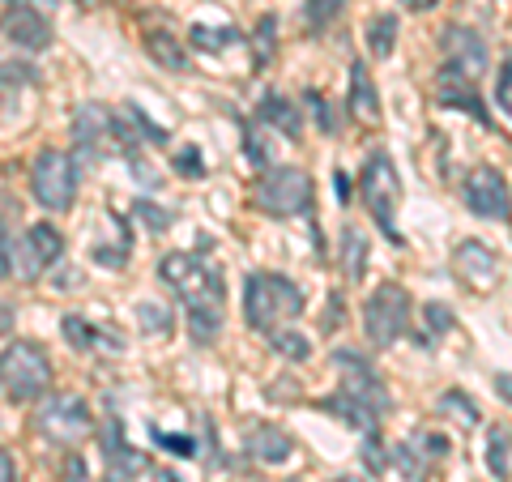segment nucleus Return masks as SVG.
Here are the masks:
<instances>
[{"mask_svg": "<svg viewBox=\"0 0 512 482\" xmlns=\"http://www.w3.org/2000/svg\"><path fill=\"white\" fill-rule=\"evenodd\" d=\"M163 278L188 308V333L197 346H210L222 333V303H227V282L205 252H167L158 265Z\"/></svg>", "mask_w": 512, "mask_h": 482, "instance_id": "1", "label": "nucleus"}, {"mask_svg": "<svg viewBox=\"0 0 512 482\" xmlns=\"http://www.w3.org/2000/svg\"><path fill=\"white\" fill-rule=\"evenodd\" d=\"M299 312H303V291L291 278H282V273H265V269L248 273V282H244V316H248V325L256 333H278L286 320H295Z\"/></svg>", "mask_w": 512, "mask_h": 482, "instance_id": "2", "label": "nucleus"}, {"mask_svg": "<svg viewBox=\"0 0 512 482\" xmlns=\"http://www.w3.org/2000/svg\"><path fill=\"white\" fill-rule=\"evenodd\" d=\"M359 197L367 205V214H372V222L384 231V239H389L393 248H402L406 239H402V231H397V201H402V180H397V167H393V158L384 154V150L367 154V163L359 171Z\"/></svg>", "mask_w": 512, "mask_h": 482, "instance_id": "3", "label": "nucleus"}, {"mask_svg": "<svg viewBox=\"0 0 512 482\" xmlns=\"http://www.w3.org/2000/svg\"><path fill=\"white\" fill-rule=\"evenodd\" d=\"M410 312H414V303H410V291L406 286H397V282H380L372 295H367L363 303V329H367V342L372 346H393V342H402V337L410 333Z\"/></svg>", "mask_w": 512, "mask_h": 482, "instance_id": "4", "label": "nucleus"}, {"mask_svg": "<svg viewBox=\"0 0 512 482\" xmlns=\"http://www.w3.org/2000/svg\"><path fill=\"white\" fill-rule=\"evenodd\" d=\"M0 376H5V397L13 406H26V401L43 397L47 384H52V359L35 342H9L5 359H0Z\"/></svg>", "mask_w": 512, "mask_h": 482, "instance_id": "5", "label": "nucleus"}, {"mask_svg": "<svg viewBox=\"0 0 512 482\" xmlns=\"http://www.w3.org/2000/svg\"><path fill=\"white\" fill-rule=\"evenodd\" d=\"M256 210L269 218L312 214V180L299 167H274L256 180Z\"/></svg>", "mask_w": 512, "mask_h": 482, "instance_id": "6", "label": "nucleus"}, {"mask_svg": "<svg viewBox=\"0 0 512 482\" xmlns=\"http://www.w3.org/2000/svg\"><path fill=\"white\" fill-rule=\"evenodd\" d=\"M77 163L64 150H39L35 163H30V192H35V201L43 210H69L73 197H77Z\"/></svg>", "mask_w": 512, "mask_h": 482, "instance_id": "7", "label": "nucleus"}, {"mask_svg": "<svg viewBox=\"0 0 512 482\" xmlns=\"http://www.w3.org/2000/svg\"><path fill=\"white\" fill-rule=\"evenodd\" d=\"M35 427H39V436L47 440H56V444H82L90 431H94V419H90V406L82 397H73V393H52L39 406L35 414Z\"/></svg>", "mask_w": 512, "mask_h": 482, "instance_id": "8", "label": "nucleus"}, {"mask_svg": "<svg viewBox=\"0 0 512 482\" xmlns=\"http://www.w3.org/2000/svg\"><path fill=\"white\" fill-rule=\"evenodd\" d=\"M461 201L474 218H487V222H512V192L508 180L495 167H478L466 175L461 184Z\"/></svg>", "mask_w": 512, "mask_h": 482, "instance_id": "9", "label": "nucleus"}, {"mask_svg": "<svg viewBox=\"0 0 512 482\" xmlns=\"http://www.w3.org/2000/svg\"><path fill=\"white\" fill-rule=\"evenodd\" d=\"M73 141L77 158L94 167L107 150H116V111H107L103 103H82L73 116Z\"/></svg>", "mask_w": 512, "mask_h": 482, "instance_id": "10", "label": "nucleus"}, {"mask_svg": "<svg viewBox=\"0 0 512 482\" xmlns=\"http://www.w3.org/2000/svg\"><path fill=\"white\" fill-rule=\"evenodd\" d=\"M333 363L342 367V384H338V389H346L350 397H359L363 406H372L384 419V410L393 406V397H389V389H384V380L372 367V359L359 355V350H333Z\"/></svg>", "mask_w": 512, "mask_h": 482, "instance_id": "11", "label": "nucleus"}, {"mask_svg": "<svg viewBox=\"0 0 512 482\" xmlns=\"http://www.w3.org/2000/svg\"><path fill=\"white\" fill-rule=\"evenodd\" d=\"M5 39L18 52H47L52 47V13L26 5V0H5Z\"/></svg>", "mask_w": 512, "mask_h": 482, "instance_id": "12", "label": "nucleus"}, {"mask_svg": "<svg viewBox=\"0 0 512 482\" xmlns=\"http://www.w3.org/2000/svg\"><path fill=\"white\" fill-rule=\"evenodd\" d=\"M64 252V239L52 222H35V227H26V235L18 239V278L22 282H39L47 269L60 261Z\"/></svg>", "mask_w": 512, "mask_h": 482, "instance_id": "13", "label": "nucleus"}, {"mask_svg": "<svg viewBox=\"0 0 512 482\" xmlns=\"http://www.w3.org/2000/svg\"><path fill=\"white\" fill-rule=\"evenodd\" d=\"M99 440H103V461H107V482H133L141 470H146V457L137 453L133 444L124 440V427L116 419H107L103 431H99Z\"/></svg>", "mask_w": 512, "mask_h": 482, "instance_id": "14", "label": "nucleus"}, {"mask_svg": "<svg viewBox=\"0 0 512 482\" xmlns=\"http://www.w3.org/2000/svg\"><path fill=\"white\" fill-rule=\"evenodd\" d=\"M453 269H457L461 282L474 286V291H491L495 273H500V261H495V252L483 244V239H461L457 252H453Z\"/></svg>", "mask_w": 512, "mask_h": 482, "instance_id": "15", "label": "nucleus"}, {"mask_svg": "<svg viewBox=\"0 0 512 482\" xmlns=\"http://www.w3.org/2000/svg\"><path fill=\"white\" fill-rule=\"evenodd\" d=\"M444 52H448V69L466 73L478 82V73L487 69V43L474 35L470 26H448L444 30Z\"/></svg>", "mask_w": 512, "mask_h": 482, "instance_id": "16", "label": "nucleus"}, {"mask_svg": "<svg viewBox=\"0 0 512 482\" xmlns=\"http://www.w3.org/2000/svg\"><path fill=\"white\" fill-rule=\"evenodd\" d=\"M436 99H440V107L470 111L478 124H491V116L483 111V99H478V90H474V77L457 73V69H448V64H444L440 77H436Z\"/></svg>", "mask_w": 512, "mask_h": 482, "instance_id": "17", "label": "nucleus"}, {"mask_svg": "<svg viewBox=\"0 0 512 482\" xmlns=\"http://www.w3.org/2000/svg\"><path fill=\"white\" fill-rule=\"evenodd\" d=\"M244 453L265 461V465H282V461H291L295 440L274 423H248L244 427Z\"/></svg>", "mask_w": 512, "mask_h": 482, "instance_id": "18", "label": "nucleus"}, {"mask_svg": "<svg viewBox=\"0 0 512 482\" xmlns=\"http://www.w3.org/2000/svg\"><path fill=\"white\" fill-rule=\"evenodd\" d=\"M350 116H355L359 124H380V94H376V82L372 73H367V64H350Z\"/></svg>", "mask_w": 512, "mask_h": 482, "instance_id": "19", "label": "nucleus"}, {"mask_svg": "<svg viewBox=\"0 0 512 482\" xmlns=\"http://www.w3.org/2000/svg\"><path fill=\"white\" fill-rule=\"evenodd\" d=\"M320 410H325V414H338V419H342L346 427L363 431V436H376V427H380V414H376L372 406H363L359 397H350L346 389L329 393L325 401H320Z\"/></svg>", "mask_w": 512, "mask_h": 482, "instance_id": "20", "label": "nucleus"}, {"mask_svg": "<svg viewBox=\"0 0 512 482\" xmlns=\"http://www.w3.org/2000/svg\"><path fill=\"white\" fill-rule=\"evenodd\" d=\"M256 116H261L265 124H274L278 133H282V137H291V141L303 133V111H299L291 99H286V94H278V90H269L265 99L256 103Z\"/></svg>", "mask_w": 512, "mask_h": 482, "instance_id": "21", "label": "nucleus"}, {"mask_svg": "<svg viewBox=\"0 0 512 482\" xmlns=\"http://www.w3.org/2000/svg\"><path fill=\"white\" fill-rule=\"evenodd\" d=\"M60 329H64V337L73 342V350H82V355H86V350H99V346H107L111 355H120V350H124L120 337H111L107 329L86 325L82 316H64V320H60Z\"/></svg>", "mask_w": 512, "mask_h": 482, "instance_id": "22", "label": "nucleus"}, {"mask_svg": "<svg viewBox=\"0 0 512 482\" xmlns=\"http://www.w3.org/2000/svg\"><path fill=\"white\" fill-rule=\"evenodd\" d=\"M397 47V13H376L372 22H367V52H372L376 60H389Z\"/></svg>", "mask_w": 512, "mask_h": 482, "instance_id": "23", "label": "nucleus"}, {"mask_svg": "<svg viewBox=\"0 0 512 482\" xmlns=\"http://www.w3.org/2000/svg\"><path fill=\"white\" fill-rule=\"evenodd\" d=\"M363 269H367V235L346 222V227H342V273L350 282H359Z\"/></svg>", "mask_w": 512, "mask_h": 482, "instance_id": "24", "label": "nucleus"}, {"mask_svg": "<svg viewBox=\"0 0 512 482\" xmlns=\"http://www.w3.org/2000/svg\"><path fill=\"white\" fill-rule=\"evenodd\" d=\"M146 52L163 64V69H171V73H180L184 64H188V52H184V39H175V35H167V30H154V35L146 39Z\"/></svg>", "mask_w": 512, "mask_h": 482, "instance_id": "25", "label": "nucleus"}, {"mask_svg": "<svg viewBox=\"0 0 512 482\" xmlns=\"http://www.w3.org/2000/svg\"><path fill=\"white\" fill-rule=\"evenodd\" d=\"M188 43L201 47V52H227V47L239 43V30L235 26H188Z\"/></svg>", "mask_w": 512, "mask_h": 482, "instance_id": "26", "label": "nucleus"}, {"mask_svg": "<svg viewBox=\"0 0 512 482\" xmlns=\"http://www.w3.org/2000/svg\"><path fill=\"white\" fill-rule=\"evenodd\" d=\"M137 325H141V333H150V337H171L175 316L163 308V303L146 299V303H137Z\"/></svg>", "mask_w": 512, "mask_h": 482, "instance_id": "27", "label": "nucleus"}, {"mask_svg": "<svg viewBox=\"0 0 512 482\" xmlns=\"http://www.w3.org/2000/svg\"><path fill=\"white\" fill-rule=\"evenodd\" d=\"M269 346H274V355L291 359V363L312 359V346H308V337H303V333H295V329H278V333H269Z\"/></svg>", "mask_w": 512, "mask_h": 482, "instance_id": "28", "label": "nucleus"}, {"mask_svg": "<svg viewBox=\"0 0 512 482\" xmlns=\"http://www.w3.org/2000/svg\"><path fill=\"white\" fill-rule=\"evenodd\" d=\"M423 320H427V333H419V346H423V350H431L440 333H448V329L457 325L453 312H448V303H427V308H423Z\"/></svg>", "mask_w": 512, "mask_h": 482, "instance_id": "29", "label": "nucleus"}, {"mask_svg": "<svg viewBox=\"0 0 512 482\" xmlns=\"http://www.w3.org/2000/svg\"><path fill=\"white\" fill-rule=\"evenodd\" d=\"M487 465H491V474L500 482L512 474L508 470V427H491L487 431Z\"/></svg>", "mask_w": 512, "mask_h": 482, "instance_id": "30", "label": "nucleus"}, {"mask_svg": "<svg viewBox=\"0 0 512 482\" xmlns=\"http://www.w3.org/2000/svg\"><path fill=\"white\" fill-rule=\"evenodd\" d=\"M440 410L453 414L461 427H478V406H474V397H466L461 389H448V393L440 397Z\"/></svg>", "mask_w": 512, "mask_h": 482, "instance_id": "31", "label": "nucleus"}, {"mask_svg": "<svg viewBox=\"0 0 512 482\" xmlns=\"http://www.w3.org/2000/svg\"><path fill=\"white\" fill-rule=\"evenodd\" d=\"M342 9H346V0H308V5H303V18H308L312 30H325Z\"/></svg>", "mask_w": 512, "mask_h": 482, "instance_id": "32", "label": "nucleus"}, {"mask_svg": "<svg viewBox=\"0 0 512 482\" xmlns=\"http://www.w3.org/2000/svg\"><path fill=\"white\" fill-rule=\"evenodd\" d=\"M150 436H154V444H163L175 457H197V440L192 436H175V431H163V427H150Z\"/></svg>", "mask_w": 512, "mask_h": 482, "instance_id": "33", "label": "nucleus"}, {"mask_svg": "<svg viewBox=\"0 0 512 482\" xmlns=\"http://www.w3.org/2000/svg\"><path fill=\"white\" fill-rule=\"evenodd\" d=\"M137 218L146 222L150 231H158V235H163V231L171 227V222H175V214H171V210H163V205H154V201H137Z\"/></svg>", "mask_w": 512, "mask_h": 482, "instance_id": "34", "label": "nucleus"}, {"mask_svg": "<svg viewBox=\"0 0 512 482\" xmlns=\"http://www.w3.org/2000/svg\"><path fill=\"white\" fill-rule=\"evenodd\" d=\"M495 103H500V111L512 120V56L504 60V69H500V77H495Z\"/></svg>", "mask_w": 512, "mask_h": 482, "instance_id": "35", "label": "nucleus"}, {"mask_svg": "<svg viewBox=\"0 0 512 482\" xmlns=\"http://www.w3.org/2000/svg\"><path fill=\"white\" fill-rule=\"evenodd\" d=\"M346 299H342V291H329V312L320 316V333H338L342 329V320H346Z\"/></svg>", "mask_w": 512, "mask_h": 482, "instance_id": "36", "label": "nucleus"}, {"mask_svg": "<svg viewBox=\"0 0 512 482\" xmlns=\"http://www.w3.org/2000/svg\"><path fill=\"white\" fill-rule=\"evenodd\" d=\"M278 35V18H274V13H265V18H261V30H256V39H261V56H256V64H265L269 56H274V39Z\"/></svg>", "mask_w": 512, "mask_h": 482, "instance_id": "37", "label": "nucleus"}, {"mask_svg": "<svg viewBox=\"0 0 512 482\" xmlns=\"http://www.w3.org/2000/svg\"><path fill=\"white\" fill-rule=\"evenodd\" d=\"M175 171H184L188 180H201V175H205L201 150H197V146H188V150H180V154H175Z\"/></svg>", "mask_w": 512, "mask_h": 482, "instance_id": "38", "label": "nucleus"}, {"mask_svg": "<svg viewBox=\"0 0 512 482\" xmlns=\"http://www.w3.org/2000/svg\"><path fill=\"white\" fill-rule=\"evenodd\" d=\"M244 154L252 167H269V150L261 146V133H252V124H244Z\"/></svg>", "mask_w": 512, "mask_h": 482, "instance_id": "39", "label": "nucleus"}, {"mask_svg": "<svg viewBox=\"0 0 512 482\" xmlns=\"http://www.w3.org/2000/svg\"><path fill=\"white\" fill-rule=\"evenodd\" d=\"M410 444L419 448L423 457H444V453H448V440H444V436H436V431H419V436H414Z\"/></svg>", "mask_w": 512, "mask_h": 482, "instance_id": "40", "label": "nucleus"}, {"mask_svg": "<svg viewBox=\"0 0 512 482\" xmlns=\"http://www.w3.org/2000/svg\"><path fill=\"white\" fill-rule=\"evenodd\" d=\"M60 478H64V482H90V465H86V457H82V453H69V457H64Z\"/></svg>", "mask_w": 512, "mask_h": 482, "instance_id": "41", "label": "nucleus"}, {"mask_svg": "<svg viewBox=\"0 0 512 482\" xmlns=\"http://www.w3.org/2000/svg\"><path fill=\"white\" fill-rule=\"evenodd\" d=\"M308 103H312V111H316V124L325 128V133H338V120H333V111H329V103L320 99L316 90H308Z\"/></svg>", "mask_w": 512, "mask_h": 482, "instance_id": "42", "label": "nucleus"}, {"mask_svg": "<svg viewBox=\"0 0 512 482\" xmlns=\"http://www.w3.org/2000/svg\"><path fill=\"white\" fill-rule=\"evenodd\" d=\"M124 163L133 167V180H137V184H154V188H158V175H154V167H150V163H146V158H141V154L124 158Z\"/></svg>", "mask_w": 512, "mask_h": 482, "instance_id": "43", "label": "nucleus"}, {"mask_svg": "<svg viewBox=\"0 0 512 482\" xmlns=\"http://www.w3.org/2000/svg\"><path fill=\"white\" fill-rule=\"evenodd\" d=\"M380 440L376 436H367V448H363V457H367V470H372V474H380L384 470V453H380Z\"/></svg>", "mask_w": 512, "mask_h": 482, "instance_id": "44", "label": "nucleus"}, {"mask_svg": "<svg viewBox=\"0 0 512 482\" xmlns=\"http://www.w3.org/2000/svg\"><path fill=\"white\" fill-rule=\"evenodd\" d=\"M495 393H500L508 406H512V372H500V376H495Z\"/></svg>", "mask_w": 512, "mask_h": 482, "instance_id": "45", "label": "nucleus"}, {"mask_svg": "<svg viewBox=\"0 0 512 482\" xmlns=\"http://www.w3.org/2000/svg\"><path fill=\"white\" fill-rule=\"evenodd\" d=\"M0 482H13V453H9V448L0 453Z\"/></svg>", "mask_w": 512, "mask_h": 482, "instance_id": "46", "label": "nucleus"}, {"mask_svg": "<svg viewBox=\"0 0 512 482\" xmlns=\"http://www.w3.org/2000/svg\"><path fill=\"white\" fill-rule=\"evenodd\" d=\"M333 184H338V197L346 201V192H350V184H346V175H342V171H338V180H333Z\"/></svg>", "mask_w": 512, "mask_h": 482, "instance_id": "47", "label": "nucleus"}, {"mask_svg": "<svg viewBox=\"0 0 512 482\" xmlns=\"http://www.w3.org/2000/svg\"><path fill=\"white\" fill-rule=\"evenodd\" d=\"M406 5H410V9H431L436 0H406Z\"/></svg>", "mask_w": 512, "mask_h": 482, "instance_id": "48", "label": "nucleus"}, {"mask_svg": "<svg viewBox=\"0 0 512 482\" xmlns=\"http://www.w3.org/2000/svg\"><path fill=\"white\" fill-rule=\"evenodd\" d=\"M77 5H82V9H94V5H99V0H77Z\"/></svg>", "mask_w": 512, "mask_h": 482, "instance_id": "49", "label": "nucleus"}, {"mask_svg": "<svg viewBox=\"0 0 512 482\" xmlns=\"http://www.w3.org/2000/svg\"><path fill=\"white\" fill-rule=\"evenodd\" d=\"M163 482H180V478H175V474H163Z\"/></svg>", "mask_w": 512, "mask_h": 482, "instance_id": "50", "label": "nucleus"}, {"mask_svg": "<svg viewBox=\"0 0 512 482\" xmlns=\"http://www.w3.org/2000/svg\"><path fill=\"white\" fill-rule=\"evenodd\" d=\"M338 482H355V478H338Z\"/></svg>", "mask_w": 512, "mask_h": 482, "instance_id": "51", "label": "nucleus"}]
</instances>
